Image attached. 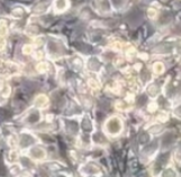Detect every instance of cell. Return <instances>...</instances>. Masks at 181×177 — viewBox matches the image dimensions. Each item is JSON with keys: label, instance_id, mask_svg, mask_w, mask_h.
<instances>
[{"label": "cell", "instance_id": "obj_10", "mask_svg": "<svg viewBox=\"0 0 181 177\" xmlns=\"http://www.w3.org/2000/svg\"><path fill=\"white\" fill-rule=\"evenodd\" d=\"M157 148V141L156 140H154L153 143H151V145H148V146H146L145 148H144V150L143 152H146V154H148V155H151L153 152H155V149Z\"/></svg>", "mask_w": 181, "mask_h": 177}, {"label": "cell", "instance_id": "obj_12", "mask_svg": "<svg viewBox=\"0 0 181 177\" xmlns=\"http://www.w3.org/2000/svg\"><path fill=\"white\" fill-rule=\"evenodd\" d=\"M81 127H82V129H83L85 131H90L91 128H92V125H91L90 120L88 118H86V119H83V121H82V123H81Z\"/></svg>", "mask_w": 181, "mask_h": 177}, {"label": "cell", "instance_id": "obj_11", "mask_svg": "<svg viewBox=\"0 0 181 177\" xmlns=\"http://www.w3.org/2000/svg\"><path fill=\"white\" fill-rule=\"evenodd\" d=\"M67 125H68V130H69L70 132H72L73 135H76L78 132L77 122H74V121H67Z\"/></svg>", "mask_w": 181, "mask_h": 177}, {"label": "cell", "instance_id": "obj_18", "mask_svg": "<svg viewBox=\"0 0 181 177\" xmlns=\"http://www.w3.org/2000/svg\"><path fill=\"white\" fill-rule=\"evenodd\" d=\"M94 137H95V140L97 141V143H98V141H100V143L105 141V138H103V136L101 135V134H99V132H98V134H96Z\"/></svg>", "mask_w": 181, "mask_h": 177}, {"label": "cell", "instance_id": "obj_7", "mask_svg": "<svg viewBox=\"0 0 181 177\" xmlns=\"http://www.w3.org/2000/svg\"><path fill=\"white\" fill-rule=\"evenodd\" d=\"M171 50H172V45H170V44H168V43H164V44L159 45V46L155 48V52H157V53H169Z\"/></svg>", "mask_w": 181, "mask_h": 177}, {"label": "cell", "instance_id": "obj_19", "mask_svg": "<svg viewBox=\"0 0 181 177\" xmlns=\"http://www.w3.org/2000/svg\"><path fill=\"white\" fill-rule=\"evenodd\" d=\"M8 114H7V112H6V110L5 109H0V120H3V119L6 118Z\"/></svg>", "mask_w": 181, "mask_h": 177}, {"label": "cell", "instance_id": "obj_17", "mask_svg": "<svg viewBox=\"0 0 181 177\" xmlns=\"http://www.w3.org/2000/svg\"><path fill=\"white\" fill-rule=\"evenodd\" d=\"M148 139H150V137L147 135L146 132H144V134H142L141 137H139V143H145L148 141Z\"/></svg>", "mask_w": 181, "mask_h": 177}, {"label": "cell", "instance_id": "obj_2", "mask_svg": "<svg viewBox=\"0 0 181 177\" xmlns=\"http://www.w3.org/2000/svg\"><path fill=\"white\" fill-rule=\"evenodd\" d=\"M129 24L132 26H136L138 25L139 23H141V20H142V15L137 12V11H133V12H130L128 15V18H127Z\"/></svg>", "mask_w": 181, "mask_h": 177}, {"label": "cell", "instance_id": "obj_14", "mask_svg": "<svg viewBox=\"0 0 181 177\" xmlns=\"http://www.w3.org/2000/svg\"><path fill=\"white\" fill-rule=\"evenodd\" d=\"M32 155L34 156V157H36V158H42L44 155V152L42 149H40V148H33L32 149Z\"/></svg>", "mask_w": 181, "mask_h": 177}, {"label": "cell", "instance_id": "obj_15", "mask_svg": "<svg viewBox=\"0 0 181 177\" xmlns=\"http://www.w3.org/2000/svg\"><path fill=\"white\" fill-rule=\"evenodd\" d=\"M25 86H26V89H27L28 91H31V93H32L33 91H35V89H37L38 85L36 84L35 82H26Z\"/></svg>", "mask_w": 181, "mask_h": 177}, {"label": "cell", "instance_id": "obj_9", "mask_svg": "<svg viewBox=\"0 0 181 177\" xmlns=\"http://www.w3.org/2000/svg\"><path fill=\"white\" fill-rule=\"evenodd\" d=\"M168 159H169V154H162V155H160V156L157 157L156 164L160 165V166H163V165L166 164Z\"/></svg>", "mask_w": 181, "mask_h": 177}, {"label": "cell", "instance_id": "obj_8", "mask_svg": "<svg viewBox=\"0 0 181 177\" xmlns=\"http://www.w3.org/2000/svg\"><path fill=\"white\" fill-rule=\"evenodd\" d=\"M88 64H89L88 67L90 68V70H92V71H98L99 67H100V63H99L96 59H91L90 61H89Z\"/></svg>", "mask_w": 181, "mask_h": 177}, {"label": "cell", "instance_id": "obj_5", "mask_svg": "<svg viewBox=\"0 0 181 177\" xmlns=\"http://www.w3.org/2000/svg\"><path fill=\"white\" fill-rule=\"evenodd\" d=\"M73 45H74V47L77 48L78 51H81L82 53H89V52L91 51L90 46H89L88 44H86V43L76 42V43H73Z\"/></svg>", "mask_w": 181, "mask_h": 177}, {"label": "cell", "instance_id": "obj_4", "mask_svg": "<svg viewBox=\"0 0 181 177\" xmlns=\"http://www.w3.org/2000/svg\"><path fill=\"white\" fill-rule=\"evenodd\" d=\"M174 139H175V137L173 134L171 132H166L165 135L163 136V138H162V147H168V146H170L171 143L174 141Z\"/></svg>", "mask_w": 181, "mask_h": 177}, {"label": "cell", "instance_id": "obj_13", "mask_svg": "<svg viewBox=\"0 0 181 177\" xmlns=\"http://www.w3.org/2000/svg\"><path fill=\"white\" fill-rule=\"evenodd\" d=\"M38 119H40V113L37 112V111H34V112H32L31 114H29V117L27 119V121L28 122H31V123H34L36 121H38Z\"/></svg>", "mask_w": 181, "mask_h": 177}, {"label": "cell", "instance_id": "obj_6", "mask_svg": "<svg viewBox=\"0 0 181 177\" xmlns=\"http://www.w3.org/2000/svg\"><path fill=\"white\" fill-rule=\"evenodd\" d=\"M32 143H34V139L31 136L29 135L21 136V138H20V145H21V147H27V146H29Z\"/></svg>", "mask_w": 181, "mask_h": 177}, {"label": "cell", "instance_id": "obj_1", "mask_svg": "<svg viewBox=\"0 0 181 177\" xmlns=\"http://www.w3.org/2000/svg\"><path fill=\"white\" fill-rule=\"evenodd\" d=\"M49 50H50L53 54H56V55H60V54L65 52L64 46H63L62 44H60V43H56V42L49 43Z\"/></svg>", "mask_w": 181, "mask_h": 177}, {"label": "cell", "instance_id": "obj_20", "mask_svg": "<svg viewBox=\"0 0 181 177\" xmlns=\"http://www.w3.org/2000/svg\"><path fill=\"white\" fill-rule=\"evenodd\" d=\"M21 161H23V163H25V164H24L25 166H29V164H31V163H29V160L26 159V158H21Z\"/></svg>", "mask_w": 181, "mask_h": 177}, {"label": "cell", "instance_id": "obj_16", "mask_svg": "<svg viewBox=\"0 0 181 177\" xmlns=\"http://www.w3.org/2000/svg\"><path fill=\"white\" fill-rule=\"evenodd\" d=\"M146 96L145 95H141L139 98L137 99V102H136V104H137L138 107H141V105H143V104H145L146 103Z\"/></svg>", "mask_w": 181, "mask_h": 177}, {"label": "cell", "instance_id": "obj_3", "mask_svg": "<svg viewBox=\"0 0 181 177\" xmlns=\"http://www.w3.org/2000/svg\"><path fill=\"white\" fill-rule=\"evenodd\" d=\"M107 128L109 130V132L112 134H116L121 130V122L117 120V119H112L110 120L108 123H107Z\"/></svg>", "mask_w": 181, "mask_h": 177}]
</instances>
